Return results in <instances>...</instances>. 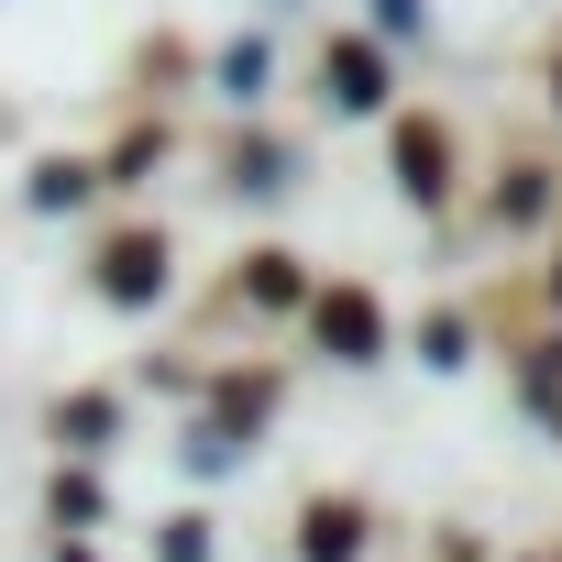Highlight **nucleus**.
<instances>
[{"label":"nucleus","instance_id":"1","mask_svg":"<svg viewBox=\"0 0 562 562\" xmlns=\"http://www.w3.org/2000/svg\"><path fill=\"white\" fill-rule=\"evenodd\" d=\"M0 562H562V111L408 0H0Z\"/></svg>","mask_w":562,"mask_h":562}]
</instances>
